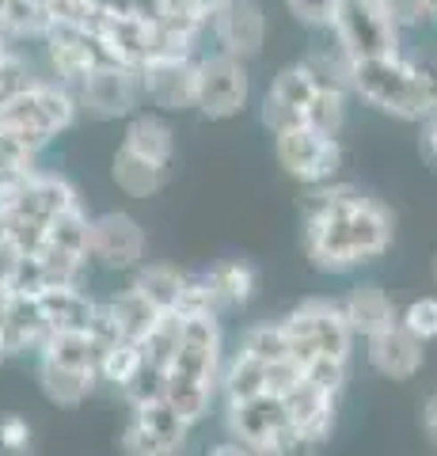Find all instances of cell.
Here are the masks:
<instances>
[{"instance_id": "cell-1", "label": "cell", "mask_w": 437, "mask_h": 456, "mask_svg": "<svg viewBox=\"0 0 437 456\" xmlns=\"http://www.w3.org/2000/svg\"><path fill=\"white\" fill-rule=\"evenodd\" d=\"M301 240L308 263L323 274H354L384 259L396 240V217L380 198L354 183H316L301 198Z\"/></svg>"}, {"instance_id": "cell-2", "label": "cell", "mask_w": 437, "mask_h": 456, "mask_svg": "<svg viewBox=\"0 0 437 456\" xmlns=\"http://www.w3.org/2000/svg\"><path fill=\"white\" fill-rule=\"evenodd\" d=\"M221 369H224V331L221 316H179L175 350L164 365V399L172 403L190 426L209 419L221 395Z\"/></svg>"}, {"instance_id": "cell-3", "label": "cell", "mask_w": 437, "mask_h": 456, "mask_svg": "<svg viewBox=\"0 0 437 456\" xmlns=\"http://www.w3.org/2000/svg\"><path fill=\"white\" fill-rule=\"evenodd\" d=\"M350 95L388 118L422 122L437 107V61L407 57L403 50L361 57L350 73Z\"/></svg>"}, {"instance_id": "cell-4", "label": "cell", "mask_w": 437, "mask_h": 456, "mask_svg": "<svg viewBox=\"0 0 437 456\" xmlns=\"http://www.w3.org/2000/svg\"><path fill=\"white\" fill-rule=\"evenodd\" d=\"M77 118H80L77 92L53 77H35L27 88H20L16 95H8L0 103V126L20 134L38 152H46L53 145V137L73 130Z\"/></svg>"}, {"instance_id": "cell-5", "label": "cell", "mask_w": 437, "mask_h": 456, "mask_svg": "<svg viewBox=\"0 0 437 456\" xmlns=\"http://www.w3.org/2000/svg\"><path fill=\"white\" fill-rule=\"evenodd\" d=\"M221 407H224V430L244 445L247 456H289L304 449L281 395L263 392V395L239 399V403H221Z\"/></svg>"}, {"instance_id": "cell-6", "label": "cell", "mask_w": 437, "mask_h": 456, "mask_svg": "<svg viewBox=\"0 0 437 456\" xmlns=\"http://www.w3.org/2000/svg\"><path fill=\"white\" fill-rule=\"evenodd\" d=\"M286 335H289V350L301 365L312 358H338L350 362L354 350V331L343 316V305L331 297H308L301 308H293L286 320Z\"/></svg>"}, {"instance_id": "cell-7", "label": "cell", "mask_w": 437, "mask_h": 456, "mask_svg": "<svg viewBox=\"0 0 437 456\" xmlns=\"http://www.w3.org/2000/svg\"><path fill=\"white\" fill-rule=\"evenodd\" d=\"M251 103V73L247 61L236 53H202L198 57V88H194V110L209 122L239 118Z\"/></svg>"}, {"instance_id": "cell-8", "label": "cell", "mask_w": 437, "mask_h": 456, "mask_svg": "<svg viewBox=\"0 0 437 456\" xmlns=\"http://www.w3.org/2000/svg\"><path fill=\"white\" fill-rule=\"evenodd\" d=\"M77 107L95 122H118L130 118L145 103V88H141V69L122 61H100L88 77L77 84Z\"/></svg>"}, {"instance_id": "cell-9", "label": "cell", "mask_w": 437, "mask_h": 456, "mask_svg": "<svg viewBox=\"0 0 437 456\" xmlns=\"http://www.w3.org/2000/svg\"><path fill=\"white\" fill-rule=\"evenodd\" d=\"M194 426L167 403L164 395L145 399V403H130V419L122 426L118 445L122 452L134 456H175L187 449Z\"/></svg>"}, {"instance_id": "cell-10", "label": "cell", "mask_w": 437, "mask_h": 456, "mask_svg": "<svg viewBox=\"0 0 437 456\" xmlns=\"http://www.w3.org/2000/svg\"><path fill=\"white\" fill-rule=\"evenodd\" d=\"M271 137H274V160L301 187L338 179V171H343V145L331 134H320L312 126H293V130H281Z\"/></svg>"}, {"instance_id": "cell-11", "label": "cell", "mask_w": 437, "mask_h": 456, "mask_svg": "<svg viewBox=\"0 0 437 456\" xmlns=\"http://www.w3.org/2000/svg\"><path fill=\"white\" fill-rule=\"evenodd\" d=\"M331 35L343 42L346 53L361 61V57H380V53H396L403 31L384 12L380 0H343L338 16L331 23Z\"/></svg>"}, {"instance_id": "cell-12", "label": "cell", "mask_w": 437, "mask_h": 456, "mask_svg": "<svg viewBox=\"0 0 437 456\" xmlns=\"http://www.w3.org/2000/svg\"><path fill=\"white\" fill-rule=\"evenodd\" d=\"M88 255L100 270L134 274L149 255V236L137 217H130L122 209H107L88 221Z\"/></svg>"}, {"instance_id": "cell-13", "label": "cell", "mask_w": 437, "mask_h": 456, "mask_svg": "<svg viewBox=\"0 0 437 456\" xmlns=\"http://www.w3.org/2000/svg\"><path fill=\"white\" fill-rule=\"evenodd\" d=\"M145 103L157 110L179 114L194 110V88H198V53H152L137 65Z\"/></svg>"}, {"instance_id": "cell-14", "label": "cell", "mask_w": 437, "mask_h": 456, "mask_svg": "<svg viewBox=\"0 0 437 456\" xmlns=\"http://www.w3.org/2000/svg\"><path fill=\"white\" fill-rule=\"evenodd\" d=\"M42 50H46L50 77L69 84V88H77L95 65L107 61L92 27H73V23H50V31L42 35Z\"/></svg>"}, {"instance_id": "cell-15", "label": "cell", "mask_w": 437, "mask_h": 456, "mask_svg": "<svg viewBox=\"0 0 437 456\" xmlns=\"http://www.w3.org/2000/svg\"><path fill=\"white\" fill-rule=\"evenodd\" d=\"M320 84L308 73V65L297 61L271 80V88L263 92V103H259V118L271 134L281 130H293V126H304L308 118V107H312V95H316Z\"/></svg>"}, {"instance_id": "cell-16", "label": "cell", "mask_w": 437, "mask_h": 456, "mask_svg": "<svg viewBox=\"0 0 437 456\" xmlns=\"http://www.w3.org/2000/svg\"><path fill=\"white\" fill-rule=\"evenodd\" d=\"M209 31L217 38V50L251 61V57H259L266 46V8L259 0H229V4L209 20Z\"/></svg>"}, {"instance_id": "cell-17", "label": "cell", "mask_w": 437, "mask_h": 456, "mask_svg": "<svg viewBox=\"0 0 437 456\" xmlns=\"http://www.w3.org/2000/svg\"><path fill=\"white\" fill-rule=\"evenodd\" d=\"M281 399H286L289 422L297 426L304 449H316V445H323V441L331 437V430H335V407H338V395L335 392L320 388V384L301 377Z\"/></svg>"}, {"instance_id": "cell-18", "label": "cell", "mask_w": 437, "mask_h": 456, "mask_svg": "<svg viewBox=\"0 0 437 456\" xmlns=\"http://www.w3.org/2000/svg\"><path fill=\"white\" fill-rule=\"evenodd\" d=\"M365 358L376 369L380 377L388 380H411L422 373V362H426V342H418L407 327H388L373 338H365Z\"/></svg>"}, {"instance_id": "cell-19", "label": "cell", "mask_w": 437, "mask_h": 456, "mask_svg": "<svg viewBox=\"0 0 437 456\" xmlns=\"http://www.w3.org/2000/svg\"><path fill=\"white\" fill-rule=\"evenodd\" d=\"M46 338H50V323L42 316L35 293H12L8 312H4V320H0V342H4V350H8V362L27 358V354L35 358Z\"/></svg>"}, {"instance_id": "cell-20", "label": "cell", "mask_w": 437, "mask_h": 456, "mask_svg": "<svg viewBox=\"0 0 437 456\" xmlns=\"http://www.w3.org/2000/svg\"><path fill=\"white\" fill-rule=\"evenodd\" d=\"M338 305H343V316L350 323V331H354V338H373V335H380V331H388V327L400 323L396 301H392L388 289H380L376 281L350 285V293Z\"/></svg>"}, {"instance_id": "cell-21", "label": "cell", "mask_w": 437, "mask_h": 456, "mask_svg": "<svg viewBox=\"0 0 437 456\" xmlns=\"http://www.w3.org/2000/svg\"><path fill=\"white\" fill-rule=\"evenodd\" d=\"M35 301L42 308V316H46L50 331H88L95 312H100V301H92V293L80 281L46 285V289L35 293Z\"/></svg>"}, {"instance_id": "cell-22", "label": "cell", "mask_w": 437, "mask_h": 456, "mask_svg": "<svg viewBox=\"0 0 437 456\" xmlns=\"http://www.w3.org/2000/svg\"><path fill=\"white\" fill-rule=\"evenodd\" d=\"M100 316H103V323L110 327V331H115V338H122V342H145V335L160 323L164 312L157 305H149L145 297L134 289V285H125V289L110 293L107 301H100Z\"/></svg>"}, {"instance_id": "cell-23", "label": "cell", "mask_w": 437, "mask_h": 456, "mask_svg": "<svg viewBox=\"0 0 437 456\" xmlns=\"http://www.w3.org/2000/svg\"><path fill=\"white\" fill-rule=\"evenodd\" d=\"M35 369H38L42 395H46L53 407H65V411L80 407L84 399L100 388V373H95V369H73V365H58L46 358H35Z\"/></svg>"}, {"instance_id": "cell-24", "label": "cell", "mask_w": 437, "mask_h": 456, "mask_svg": "<svg viewBox=\"0 0 437 456\" xmlns=\"http://www.w3.org/2000/svg\"><path fill=\"white\" fill-rule=\"evenodd\" d=\"M202 278L209 285V293H214L221 316H224V312L244 308L251 297H255V285H259L255 266L244 263V259H221V263H214L209 270H202Z\"/></svg>"}, {"instance_id": "cell-25", "label": "cell", "mask_w": 437, "mask_h": 456, "mask_svg": "<svg viewBox=\"0 0 437 456\" xmlns=\"http://www.w3.org/2000/svg\"><path fill=\"white\" fill-rule=\"evenodd\" d=\"M110 179H115V187L125 194V198H152L164 191L167 183V167L145 160V156H137L134 149L118 145L115 156H110Z\"/></svg>"}, {"instance_id": "cell-26", "label": "cell", "mask_w": 437, "mask_h": 456, "mask_svg": "<svg viewBox=\"0 0 437 456\" xmlns=\"http://www.w3.org/2000/svg\"><path fill=\"white\" fill-rule=\"evenodd\" d=\"M122 145L134 149L137 156H145V160L167 167L175 156V134L172 126H167L160 114H149V110H137L130 114V126H125L122 134Z\"/></svg>"}, {"instance_id": "cell-27", "label": "cell", "mask_w": 437, "mask_h": 456, "mask_svg": "<svg viewBox=\"0 0 437 456\" xmlns=\"http://www.w3.org/2000/svg\"><path fill=\"white\" fill-rule=\"evenodd\" d=\"M35 358L58 362V365H73V369H95L100 373V358H103V342L88 331H50V338L42 342V350Z\"/></svg>"}, {"instance_id": "cell-28", "label": "cell", "mask_w": 437, "mask_h": 456, "mask_svg": "<svg viewBox=\"0 0 437 456\" xmlns=\"http://www.w3.org/2000/svg\"><path fill=\"white\" fill-rule=\"evenodd\" d=\"M134 289L145 297L149 305H157L160 312H175L179 293L187 285V270H179L172 263H141L134 270Z\"/></svg>"}, {"instance_id": "cell-29", "label": "cell", "mask_w": 437, "mask_h": 456, "mask_svg": "<svg viewBox=\"0 0 437 456\" xmlns=\"http://www.w3.org/2000/svg\"><path fill=\"white\" fill-rule=\"evenodd\" d=\"M266 392V362L251 358L244 350H232V358H224L221 369V403H239V399L263 395Z\"/></svg>"}, {"instance_id": "cell-30", "label": "cell", "mask_w": 437, "mask_h": 456, "mask_svg": "<svg viewBox=\"0 0 437 456\" xmlns=\"http://www.w3.org/2000/svg\"><path fill=\"white\" fill-rule=\"evenodd\" d=\"M236 350L251 354L259 362H278V358H293L289 350V335H286V323L274 320V323H251L244 335H239Z\"/></svg>"}, {"instance_id": "cell-31", "label": "cell", "mask_w": 437, "mask_h": 456, "mask_svg": "<svg viewBox=\"0 0 437 456\" xmlns=\"http://www.w3.org/2000/svg\"><path fill=\"white\" fill-rule=\"evenodd\" d=\"M145 365V354H141V342H110L100 358V384H110L115 392H122L125 384L137 377V369Z\"/></svg>"}, {"instance_id": "cell-32", "label": "cell", "mask_w": 437, "mask_h": 456, "mask_svg": "<svg viewBox=\"0 0 437 456\" xmlns=\"http://www.w3.org/2000/svg\"><path fill=\"white\" fill-rule=\"evenodd\" d=\"M350 99H354V95L343 92V88H316L304 126H312V130H320V134L338 137V134H343V126H346Z\"/></svg>"}, {"instance_id": "cell-33", "label": "cell", "mask_w": 437, "mask_h": 456, "mask_svg": "<svg viewBox=\"0 0 437 456\" xmlns=\"http://www.w3.org/2000/svg\"><path fill=\"white\" fill-rule=\"evenodd\" d=\"M400 327H407L418 342L437 338V297H415L407 308H400Z\"/></svg>"}, {"instance_id": "cell-34", "label": "cell", "mask_w": 437, "mask_h": 456, "mask_svg": "<svg viewBox=\"0 0 437 456\" xmlns=\"http://www.w3.org/2000/svg\"><path fill=\"white\" fill-rule=\"evenodd\" d=\"M343 0H286V12L308 31H331Z\"/></svg>"}, {"instance_id": "cell-35", "label": "cell", "mask_w": 437, "mask_h": 456, "mask_svg": "<svg viewBox=\"0 0 437 456\" xmlns=\"http://www.w3.org/2000/svg\"><path fill=\"white\" fill-rule=\"evenodd\" d=\"M31 441H35V430H31V422H27L23 415H4L0 419V449L27 452L31 449Z\"/></svg>"}, {"instance_id": "cell-36", "label": "cell", "mask_w": 437, "mask_h": 456, "mask_svg": "<svg viewBox=\"0 0 437 456\" xmlns=\"http://www.w3.org/2000/svg\"><path fill=\"white\" fill-rule=\"evenodd\" d=\"M380 4H384V12L400 31H415V27H422L430 20L426 8H422V0H380Z\"/></svg>"}, {"instance_id": "cell-37", "label": "cell", "mask_w": 437, "mask_h": 456, "mask_svg": "<svg viewBox=\"0 0 437 456\" xmlns=\"http://www.w3.org/2000/svg\"><path fill=\"white\" fill-rule=\"evenodd\" d=\"M23 259V251L16 248V240L4 232V224H0V285H8L12 274H16V266Z\"/></svg>"}, {"instance_id": "cell-38", "label": "cell", "mask_w": 437, "mask_h": 456, "mask_svg": "<svg viewBox=\"0 0 437 456\" xmlns=\"http://www.w3.org/2000/svg\"><path fill=\"white\" fill-rule=\"evenodd\" d=\"M422 152L430 156V160L437 164V107L422 118Z\"/></svg>"}, {"instance_id": "cell-39", "label": "cell", "mask_w": 437, "mask_h": 456, "mask_svg": "<svg viewBox=\"0 0 437 456\" xmlns=\"http://www.w3.org/2000/svg\"><path fill=\"white\" fill-rule=\"evenodd\" d=\"M422 430L430 434V441H437V392L422 403Z\"/></svg>"}, {"instance_id": "cell-40", "label": "cell", "mask_w": 437, "mask_h": 456, "mask_svg": "<svg viewBox=\"0 0 437 456\" xmlns=\"http://www.w3.org/2000/svg\"><path fill=\"white\" fill-rule=\"evenodd\" d=\"M8 301H12V289L8 285H0V320H4V312H8Z\"/></svg>"}, {"instance_id": "cell-41", "label": "cell", "mask_w": 437, "mask_h": 456, "mask_svg": "<svg viewBox=\"0 0 437 456\" xmlns=\"http://www.w3.org/2000/svg\"><path fill=\"white\" fill-rule=\"evenodd\" d=\"M422 8H426L430 20H437V0H422Z\"/></svg>"}, {"instance_id": "cell-42", "label": "cell", "mask_w": 437, "mask_h": 456, "mask_svg": "<svg viewBox=\"0 0 437 456\" xmlns=\"http://www.w3.org/2000/svg\"><path fill=\"white\" fill-rule=\"evenodd\" d=\"M8 362V350H4V342H0V365H4Z\"/></svg>"}, {"instance_id": "cell-43", "label": "cell", "mask_w": 437, "mask_h": 456, "mask_svg": "<svg viewBox=\"0 0 437 456\" xmlns=\"http://www.w3.org/2000/svg\"><path fill=\"white\" fill-rule=\"evenodd\" d=\"M433 281H437V259H433Z\"/></svg>"}]
</instances>
